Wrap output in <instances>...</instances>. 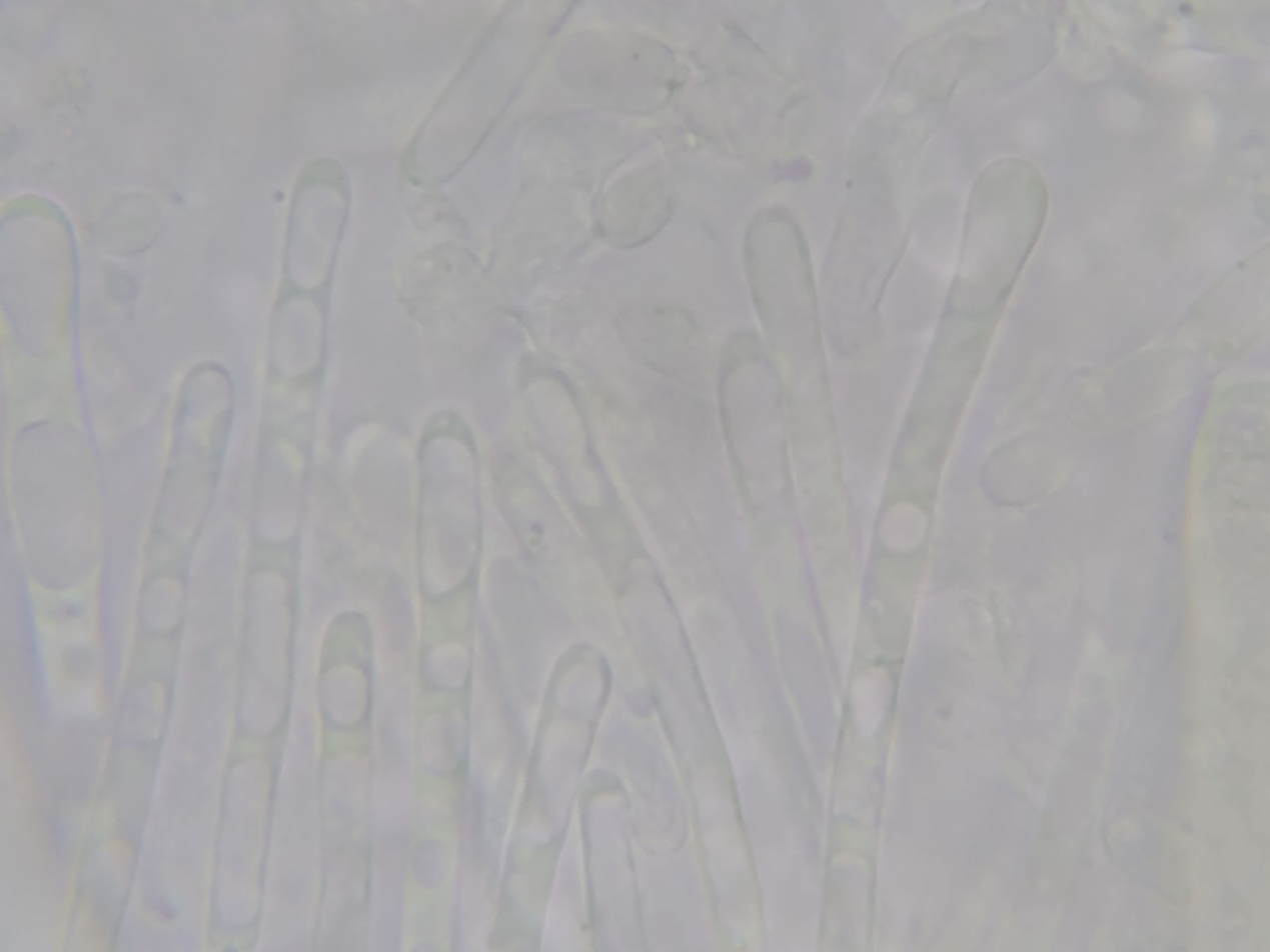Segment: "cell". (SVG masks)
I'll use <instances>...</instances> for the list:
<instances>
[{
  "mask_svg": "<svg viewBox=\"0 0 1270 952\" xmlns=\"http://www.w3.org/2000/svg\"><path fill=\"white\" fill-rule=\"evenodd\" d=\"M904 516L901 517V514L897 512L888 517L884 526V538L895 550H910L916 547L925 534L926 522L919 512L915 511L914 514H904Z\"/></svg>",
  "mask_w": 1270,
  "mask_h": 952,
  "instance_id": "obj_1",
  "label": "cell"
}]
</instances>
